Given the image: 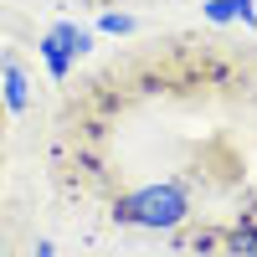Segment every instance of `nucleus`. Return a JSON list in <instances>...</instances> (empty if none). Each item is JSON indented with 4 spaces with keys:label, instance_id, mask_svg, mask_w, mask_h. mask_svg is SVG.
Returning <instances> with one entry per match:
<instances>
[{
    "label": "nucleus",
    "instance_id": "1",
    "mask_svg": "<svg viewBox=\"0 0 257 257\" xmlns=\"http://www.w3.org/2000/svg\"><path fill=\"white\" fill-rule=\"evenodd\" d=\"M190 216V190L175 180H160V185H139L128 196L113 201V221L118 226H139V231H175Z\"/></svg>",
    "mask_w": 257,
    "mask_h": 257
},
{
    "label": "nucleus",
    "instance_id": "2",
    "mask_svg": "<svg viewBox=\"0 0 257 257\" xmlns=\"http://www.w3.org/2000/svg\"><path fill=\"white\" fill-rule=\"evenodd\" d=\"M88 47H93V31L72 26V21H57V26L41 36V47H36V52H41V62H47V72H52V77H67V72H72V62L88 52Z\"/></svg>",
    "mask_w": 257,
    "mask_h": 257
},
{
    "label": "nucleus",
    "instance_id": "3",
    "mask_svg": "<svg viewBox=\"0 0 257 257\" xmlns=\"http://www.w3.org/2000/svg\"><path fill=\"white\" fill-rule=\"evenodd\" d=\"M0 98H6L11 113H26V103H31V82H26V72H21V62L11 52L0 57Z\"/></svg>",
    "mask_w": 257,
    "mask_h": 257
},
{
    "label": "nucleus",
    "instance_id": "4",
    "mask_svg": "<svg viewBox=\"0 0 257 257\" xmlns=\"http://www.w3.org/2000/svg\"><path fill=\"white\" fill-rule=\"evenodd\" d=\"M206 21H247V26H257V11H252V0H206Z\"/></svg>",
    "mask_w": 257,
    "mask_h": 257
},
{
    "label": "nucleus",
    "instance_id": "5",
    "mask_svg": "<svg viewBox=\"0 0 257 257\" xmlns=\"http://www.w3.org/2000/svg\"><path fill=\"white\" fill-rule=\"evenodd\" d=\"M231 252L237 257H257V221H237L231 226Z\"/></svg>",
    "mask_w": 257,
    "mask_h": 257
},
{
    "label": "nucleus",
    "instance_id": "6",
    "mask_svg": "<svg viewBox=\"0 0 257 257\" xmlns=\"http://www.w3.org/2000/svg\"><path fill=\"white\" fill-rule=\"evenodd\" d=\"M98 31H108V36H128V31H134V16H123V11H103V16H98Z\"/></svg>",
    "mask_w": 257,
    "mask_h": 257
},
{
    "label": "nucleus",
    "instance_id": "7",
    "mask_svg": "<svg viewBox=\"0 0 257 257\" xmlns=\"http://www.w3.org/2000/svg\"><path fill=\"white\" fill-rule=\"evenodd\" d=\"M36 257H57V247L52 242H36Z\"/></svg>",
    "mask_w": 257,
    "mask_h": 257
}]
</instances>
